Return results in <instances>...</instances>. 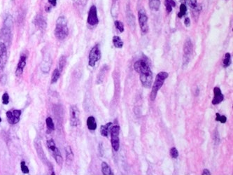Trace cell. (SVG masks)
Wrapping results in <instances>:
<instances>
[{
	"instance_id": "obj_17",
	"label": "cell",
	"mask_w": 233,
	"mask_h": 175,
	"mask_svg": "<svg viewBox=\"0 0 233 175\" xmlns=\"http://www.w3.org/2000/svg\"><path fill=\"white\" fill-rule=\"evenodd\" d=\"M87 127L90 130H95L97 129V123L93 116H89L87 119Z\"/></svg>"
},
{
	"instance_id": "obj_37",
	"label": "cell",
	"mask_w": 233,
	"mask_h": 175,
	"mask_svg": "<svg viewBox=\"0 0 233 175\" xmlns=\"http://www.w3.org/2000/svg\"><path fill=\"white\" fill-rule=\"evenodd\" d=\"M57 1L58 0H48V3H49L51 7L56 6V4H57Z\"/></svg>"
},
{
	"instance_id": "obj_4",
	"label": "cell",
	"mask_w": 233,
	"mask_h": 175,
	"mask_svg": "<svg viewBox=\"0 0 233 175\" xmlns=\"http://www.w3.org/2000/svg\"><path fill=\"white\" fill-rule=\"evenodd\" d=\"M47 144V147L48 149V150L51 153V154L53 155V158L55 160V162L57 163L58 165L61 166L63 163V158L62 155H61V153L60 150H59L58 148L56 146V144L55 143L54 140L53 139H48L46 142Z\"/></svg>"
},
{
	"instance_id": "obj_34",
	"label": "cell",
	"mask_w": 233,
	"mask_h": 175,
	"mask_svg": "<svg viewBox=\"0 0 233 175\" xmlns=\"http://www.w3.org/2000/svg\"><path fill=\"white\" fill-rule=\"evenodd\" d=\"M170 156H171V158L175 159L178 158L179 152L175 147H172V148L170 149Z\"/></svg>"
},
{
	"instance_id": "obj_29",
	"label": "cell",
	"mask_w": 233,
	"mask_h": 175,
	"mask_svg": "<svg viewBox=\"0 0 233 175\" xmlns=\"http://www.w3.org/2000/svg\"><path fill=\"white\" fill-rule=\"evenodd\" d=\"M66 57L65 56H62L60 58V60H59V67L58 69L61 72H62V70L64 68H65V65H66Z\"/></svg>"
},
{
	"instance_id": "obj_6",
	"label": "cell",
	"mask_w": 233,
	"mask_h": 175,
	"mask_svg": "<svg viewBox=\"0 0 233 175\" xmlns=\"http://www.w3.org/2000/svg\"><path fill=\"white\" fill-rule=\"evenodd\" d=\"M119 133L120 127L119 125H114L111 128V146L114 151H118L120 148V140H119Z\"/></svg>"
},
{
	"instance_id": "obj_2",
	"label": "cell",
	"mask_w": 233,
	"mask_h": 175,
	"mask_svg": "<svg viewBox=\"0 0 233 175\" xmlns=\"http://www.w3.org/2000/svg\"><path fill=\"white\" fill-rule=\"evenodd\" d=\"M69 34L67 21L65 16H60L56 21L55 36L59 40H64Z\"/></svg>"
},
{
	"instance_id": "obj_40",
	"label": "cell",
	"mask_w": 233,
	"mask_h": 175,
	"mask_svg": "<svg viewBox=\"0 0 233 175\" xmlns=\"http://www.w3.org/2000/svg\"><path fill=\"white\" fill-rule=\"evenodd\" d=\"M210 174H211V173H210L209 170L207 169H204L203 170V172H202V174H203V175H209Z\"/></svg>"
},
{
	"instance_id": "obj_32",
	"label": "cell",
	"mask_w": 233,
	"mask_h": 175,
	"mask_svg": "<svg viewBox=\"0 0 233 175\" xmlns=\"http://www.w3.org/2000/svg\"><path fill=\"white\" fill-rule=\"evenodd\" d=\"M20 169H21L22 173L24 174H28L30 172L29 168H28V167L27 166L25 161H22L21 163H20Z\"/></svg>"
},
{
	"instance_id": "obj_18",
	"label": "cell",
	"mask_w": 233,
	"mask_h": 175,
	"mask_svg": "<svg viewBox=\"0 0 233 175\" xmlns=\"http://www.w3.org/2000/svg\"><path fill=\"white\" fill-rule=\"evenodd\" d=\"M65 153H66V163L67 165H70L74 159V153L71 150V146H67L65 149Z\"/></svg>"
},
{
	"instance_id": "obj_8",
	"label": "cell",
	"mask_w": 233,
	"mask_h": 175,
	"mask_svg": "<svg viewBox=\"0 0 233 175\" xmlns=\"http://www.w3.org/2000/svg\"><path fill=\"white\" fill-rule=\"evenodd\" d=\"M101 58V52L99 50V46L95 45L91 49L89 53V62L88 64L90 67H94L96 63L100 60Z\"/></svg>"
},
{
	"instance_id": "obj_23",
	"label": "cell",
	"mask_w": 233,
	"mask_h": 175,
	"mask_svg": "<svg viewBox=\"0 0 233 175\" xmlns=\"http://www.w3.org/2000/svg\"><path fill=\"white\" fill-rule=\"evenodd\" d=\"M165 5L167 13L170 14L172 11L173 7L176 6V2L175 0H165Z\"/></svg>"
},
{
	"instance_id": "obj_5",
	"label": "cell",
	"mask_w": 233,
	"mask_h": 175,
	"mask_svg": "<svg viewBox=\"0 0 233 175\" xmlns=\"http://www.w3.org/2000/svg\"><path fill=\"white\" fill-rule=\"evenodd\" d=\"M34 146H35L36 151H37L38 156H39V158H40L41 161H42L43 163L46 165H47L48 169H49L50 171H52L50 173L51 174H55L54 172H53V167L52 164H51L50 162L48 161L47 157L46 156L44 151H43V149L42 148V143H41V141L39 140V139H36V140L34 141Z\"/></svg>"
},
{
	"instance_id": "obj_30",
	"label": "cell",
	"mask_w": 233,
	"mask_h": 175,
	"mask_svg": "<svg viewBox=\"0 0 233 175\" xmlns=\"http://www.w3.org/2000/svg\"><path fill=\"white\" fill-rule=\"evenodd\" d=\"M186 2L191 9H195L198 6V4L197 2V0H186Z\"/></svg>"
},
{
	"instance_id": "obj_10",
	"label": "cell",
	"mask_w": 233,
	"mask_h": 175,
	"mask_svg": "<svg viewBox=\"0 0 233 175\" xmlns=\"http://www.w3.org/2000/svg\"><path fill=\"white\" fill-rule=\"evenodd\" d=\"M8 122L11 125L17 124L20 121V116H21V111L18 109H14L8 111L6 113Z\"/></svg>"
},
{
	"instance_id": "obj_31",
	"label": "cell",
	"mask_w": 233,
	"mask_h": 175,
	"mask_svg": "<svg viewBox=\"0 0 233 175\" xmlns=\"http://www.w3.org/2000/svg\"><path fill=\"white\" fill-rule=\"evenodd\" d=\"M115 26L117 28V30H119V32H124V25L123 24V22L119 21H116L114 22Z\"/></svg>"
},
{
	"instance_id": "obj_35",
	"label": "cell",
	"mask_w": 233,
	"mask_h": 175,
	"mask_svg": "<svg viewBox=\"0 0 233 175\" xmlns=\"http://www.w3.org/2000/svg\"><path fill=\"white\" fill-rule=\"evenodd\" d=\"M216 120L217 121H220V122L222 123H225V122H226V121H227V118L225 117V116H221L219 113H216Z\"/></svg>"
},
{
	"instance_id": "obj_21",
	"label": "cell",
	"mask_w": 233,
	"mask_h": 175,
	"mask_svg": "<svg viewBox=\"0 0 233 175\" xmlns=\"http://www.w3.org/2000/svg\"><path fill=\"white\" fill-rule=\"evenodd\" d=\"M112 125V123H106V125H102L100 128V133L102 136L104 137H107L109 134V131L110 130V128Z\"/></svg>"
},
{
	"instance_id": "obj_24",
	"label": "cell",
	"mask_w": 233,
	"mask_h": 175,
	"mask_svg": "<svg viewBox=\"0 0 233 175\" xmlns=\"http://www.w3.org/2000/svg\"><path fill=\"white\" fill-rule=\"evenodd\" d=\"M61 72L59 70L58 68H56L54 70L52 74V77H51V83H55L59 80V78L60 77Z\"/></svg>"
},
{
	"instance_id": "obj_12",
	"label": "cell",
	"mask_w": 233,
	"mask_h": 175,
	"mask_svg": "<svg viewBox=\"0 0 233 175\" xmlns=\"http://www.w3.org/2000/svg\"><path fill=\"white\" fill-rule=\"evenodd\" d=\"M80 111L76 105H72L70 107V124L71 126L76 127L79 123Z\"/></svg>"
},
{
	"instance_id": "obj_16",
	"label": "cell",
	"mask_w": 233,
	"mask_h": 175,
	"mask_svg": "<svg viewBox=\"0 0 233 175\" xmlns=\"http://www.w3.org/2000/svg\"><path fill=\"white\" fill-rule=\"evenodd\" d=\"M107 70H108V67H107L106 65H104V67H102L101 68V70L100 71H99L98 76H97V84H100L101 83L103 82L104 77H105V74H106V73L107 72Z\"/></svg>"
},
{
	"instance_id": "obj_11",
	"label": "cell",
	"mask_w": 233,
	"mask_h": 175,
	"mask_svg": "<svg viewBox=\"0 0 233 175\" xmlns=\"http://www.w3.org/2000/svg\"><path fill=\"white\" fill-rule=\"evenodd\" d=\"M87 22H88V23L90 25H91V26H95V25L99 23L97 7L94 6V5L91 6L90 8Z\"/></svg>"
},
{
	"instance_id": "obj_15",
	"label": "cell",
	"mask_w": 233,
	"mask_h": 175,
	"mask_svg": "<svg viewBox=\"0 0 233 175\" xmlns=\"http://www.w3.org/2000/svg\"><path fill=\"white\" fill-rule=\"evenodd\" d=\"M214 97L212 100V104L214 105H219L221 102H223L224 99V96L221 93V90L219 88L215 87L214 88Z\"/></svg>"
},
{
	"instance_id": "obj_33",
	"label": "cell",
	"mask_w": 233,
	"mask_h": 175,
	"mask_svg": "<svg viewBox=\"0 0 233 175\" xmlns=\"http://www.w3.org/2000/svg\"><path fill=\"white\" fill-rule=\"evenodd\" d=\"M2 103L4 105H7L9 103V94L7 93H4L3 95H2Z\"/></svg>"
},
{
	"instance_id": "obj_3",
	"label": "cell",
	"mask_w": 233,
	"mask_h": 175,
	"mask_svg": "<svg viewBox=\"0 0 233 175\" xmlns=\"http://www.w3.org/2000/svg\"><path fill=\"white\" fill-rule=\"evenodd\" d=\"M168 77V73L165 72H161L158 74V75L155 77V81L153 85L152 90L150 95V99L151 101H154L155 100L157 93L161 87H162L165 80Z\"/></svg>"
},
{
	"instance_id": "obj_27",
	"label": "cell",
	"mask_w": 233,
	"mask_h": 175,
	"mask_svg": "<svg viewBox=\"0 0 233 175\" xmlns=\"http://www.w3.org/2000/svg\"><path fill=\"white\" fill-rule=\"evenodd\" d=\"M46 126L48 130H55V124L53 123V121L52 118L48 117L46 119Z\"/></svg>"
},
{
	"instance_id": "obj_7",
	"label": "cell",
	"mask_w": 233,
	"mask_h": 175,
	"mask_svg": "<svg viewBox=\"0 0 233 175\" xmlns=\"http://www.w3.org/2000/svg\"><path fill=\"white\" fill-rule=\"evenodd\" d=\"M139 17V23L143 34H146L148 31V16L144 9H140L138 13Z\"/></svg>"
},
{
	"instance_id": "obj_38",
	"label": "cell",
	"mask_w": 233,
	"mask_h": 175,
	"mask_svg": "<svg viewBox=\"0 0 233 175\" xmlns=\"http://www.w3.org/2000/svg\"><path fill=\"white\" fill-rule=\"evenodd\" d=\"M184 24H185L186 27H189L191 25V20L189 18H186L185 21H184Z\"/></svg>"
},
{
	"instance_id": "obj_26",
	"label": "cell",
	"mask_w": 233,
	"mask_h": 175,
	"mask_svg": "<svg viewBox=\"0 0 233 175\" xmlns=\"http://www.w3.org/2000/svg\"><path fill=\"white\" fill-rule=\"evenodd\" d=\"M231 64V55L230 53H227L225 55L223 61V67H227Z\"/></svg>"
},
{
	"instance_id": "obj_25",
	"label": "cell",
	"mask_w": 233,
	"mask_h": 175,
	"mask_svg": "<svg viewBox=\"0 0 233 175\" xmlns=\"http://www.w3.org/2000/svg\"><path fill=\"white\" fill-rule=\"evenodd\" d=\"M113 44L117 49H121L123 46V42L121 40V37L118 36H114L113 37Z\"/></svg>"
},
{
	"instance_id": "obj_14",
	"label": "cell",
	"mask_w": 233,
	"mask_h": 175,
	"mask_svg": "<svg viewBox=\"0 0 233 175\" xmlns=\"http://www.w3.org/2000/svg\"><path fill=\"white\" fill-rule=\"evenodd\" d=\"M26 61H27V56L25 55H22L20 56V60L18 63L16 70V75L17 77L22 75L23 73L24 69L26 66Z\"/></svg>"
},
{
	"instance_id": "obj_28",
	"label": "cell",
	"mask_w": 233,
	"mask_h": 175,
	"mask_svg": "<svg viewBox=\"0 0 233 175\" xmlns=\"http://www.w3.org/2000/svg\"><path fill=\"white\" fill-rule=\"evenodd\" d=\"M187 11V7L186 6L185 3H182L181 4L180 8H179V13L178 14V17L179 18H181L183 16H184L186 14Z\"/></svg>"
},
{
	"instance_id": "obj_39",
	"label": "cell",
	"mask_w": 233,
	"mask_h": 175,
	"mask_svg": "<svg viewBox=\"0 0 233 175\" xmlns=\"http://www.w3.org/2000/svg\"><path fill=\"white\" fill-rule=\"evenodd\" d=\"M99 153H100V156H103V154H104V150H103V144H99Z\"/></svg>"
},
{
	"instance_id": "obj_19",
	"label": "cell",
	"mask_w": 233,
	"mask_h": 175,
	"mask_svg": "<svg viewBox=\"0 0 233 175\" xmlns=\"http://www.w3.org/2000/svg\"><path fill=\"white\" fill-rule=\"evenodd\" d=\"M148 5L151 11H158L160 6V0H148Z\"/></svg>"
},
{
	"instance_id": "obj_36",
	"label": "cell",
	"mask_w": 233,
	"mask_h": 175,
	"mask_svg": "<svg viewBox=\"0 0 233 175\" xmlns=\"http://www.w3.org/2000/svg\"><path fill=\"white\" fill-rule=\"evenodd\" d=\"M87 2H88V0H74V2L76 4L78 5H82V6H84V5L86 4Z\"/></svg>"
},
{
	"instance_id": "obj_41",
	"label": "cell",
	"mask_w": 233,
	"mask_h": 175,
	"mask_svg": "<svg viewBox=\"0 0 233 175\" xmlns=\"http://www.w3.org/2000/svg\"><path fill=\"white\" fill-rule=\"evenodd\" d=\"M0 122H2V118H1V117H0Z\"/></svg>"
},
{
	"instance_id": "obj_9",
	"label": "cell",
	"mask_w": 233,
	"mask_h": 175,
	"mask_svg": "<svg viewBox=\"0 0 233 175\" xmlns=\"http://www.w3.org/2000/svg\"><path fill=\"white\" fill-rule=\"evenodd\" d=\"M193 53V44L190 39H188L185 42L183 46V65H187L191 60V57Z\"/></svg>"
},
{
	"instance_id": "obj_1",
	"label": "cell",
	"mask_w": 233,
	"mask_h": 175,
	"mask_svg": "<svg viewBox=\"0 0 233 175\" xmlns=\"http://www.w3.org/2000/svg\"><path fill=\"white\" fill-rule=\"evenodd\" d=\"M134 68L139 74L140 81L145 88H149L152 85L153 73L148 63L143 60H139L134 64Z\"/></svg>"
},
{
	"instance_id": "obj_13",
	"label": "cell",
	"mask_w": 233,
	"mask_h": 175,
	"mask_svg": "<svg viewBox=\"0 0 233 175\" xmlns=\"http://www.w3.org/2000/svg\"><path fill=\"white\" fill-rule=\"evenodd\" d=\"M7 62V49L4 42H0V72L3 71Z\"/></svg>"
},
{
	"instance_id": "obj_22",
	"label": "cell",
	"mask_w": 233,
	"mask_h": 175,
	"mask_svg": "<svg viewBox=\"0 0 233 175\" xmlns=\"http://www.w3.org/2000/svg\"><path fill=\"white\" fill-rule=\"evenodd\" d=\"M35 21H36V25H37V26H39V27H41V28L45 29L46 27V22L45 20L43 18V16H37V18H36V19H35Z\"/></svg>"
},
{
	"instance_id": "obj_20",
	"label": "cell",
	"mask_w": 233,
	"mask_h": 175,
	"mask_svg": "<svg viewBox=\"0 0 233 175\" xmlns=\"http://www.w3.org/2000/svg\"><path fill=\"white\" fill-rule=\"evenodd\" d=\"M102 172L104 175H113L114 172H112L111 167L105 162L102 163Z\"/></svg>"
}]
</instances>
